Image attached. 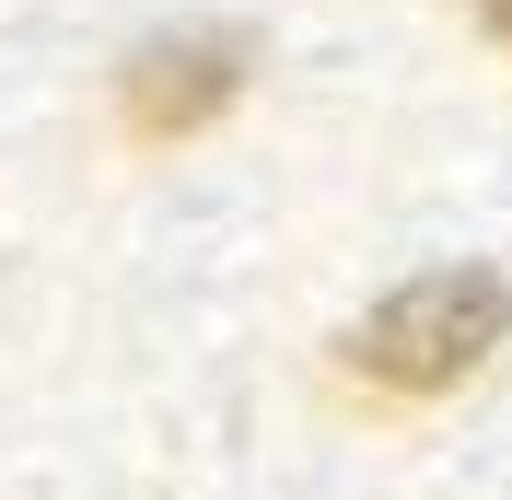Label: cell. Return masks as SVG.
Wrapping results in <instances>:
<instances>
[{
    "instance_id": "cell-1",
    "label": "cell",
    "mask_w": 512,
    "mask_h": 500,
    "mask_svg": "<svg viewBox=\"0 0 512 500\" xmlns=\"http://www.w3.org/2000/svg\"><path fill=\"white\" fill-rule=\"evenodd\" d=\"M489 349H512V280L501 268H419V280H396L350 338H338V361H350L373 396L431 407V396H454V384H478Z\"/></svg>"
},
{
    "instance_id": "cell-2",
    "label": "cell",
    "mask_w": 512,
    "mask_h": 500,
    "mask_svg": "<svg viewBox=\"0 0 512 500\" xmlns=\"http://www.w3.org/2000/svg\"><path fill=\"white\" fill-rule=\"evenodd\" d=\"M233 94H245V35H152V47L117 70L128 140H198Z\"/></svg>"
},
{
    "instance_id": "cell-3",
    "label": "cell",
    "mask_w": 512,
    "mask_h": 500,
    "mask_svg": "<svg viewBox=\"0 0 512 500\" xmlns=\"http://www.w3.org/2000/svg\"><path fill=\"white\" fill-rule=\"evenodd\" d=\"M478 24H489V35H501V47H512V0H478Z\"/></svg>"
}]
</instances>
